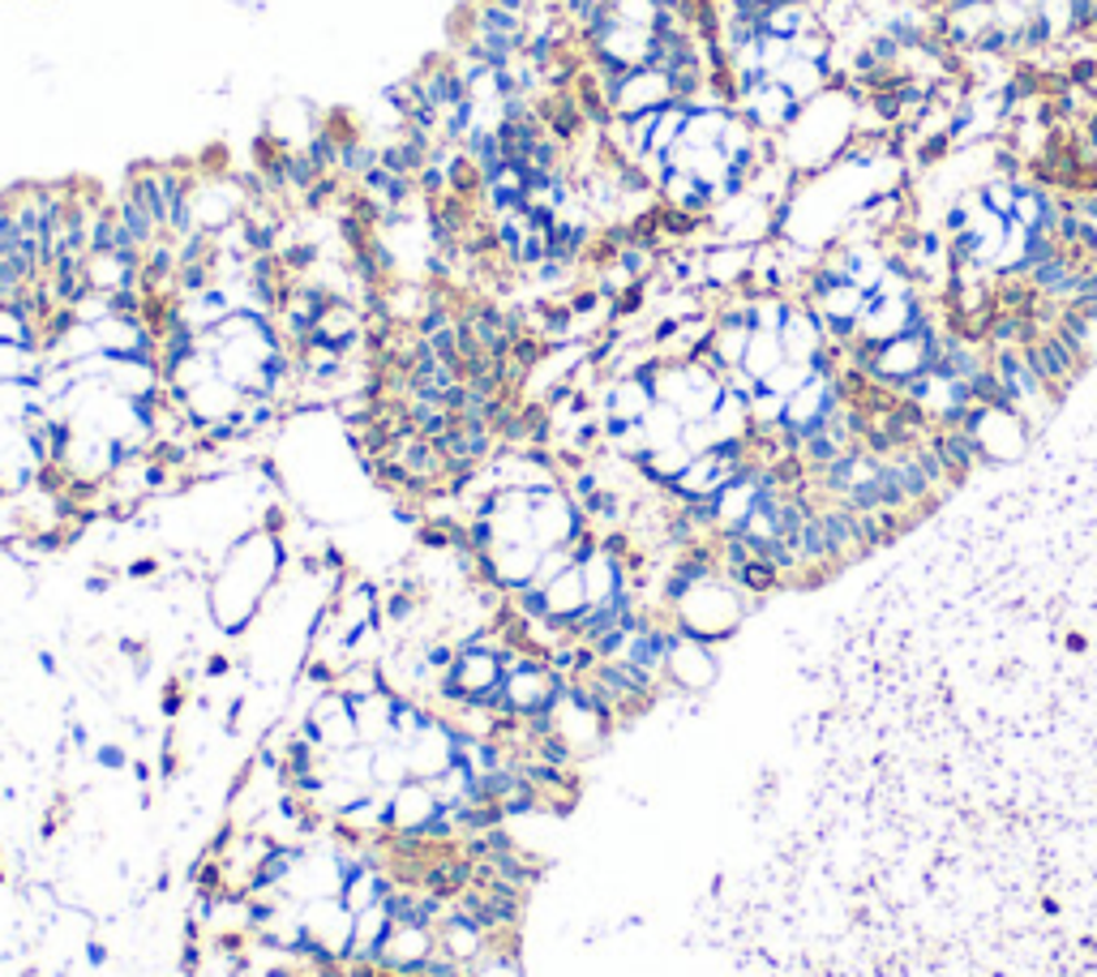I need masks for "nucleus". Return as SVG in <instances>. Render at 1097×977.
<instances>
[{"instance_id": "obj_1", "label": "nucleus", "mask_w": 1097, "mask_h": 977, "mask_svg": "<svg viewBox=\"0 0 1097 977\" xmlns=\"http://www.w3.org/2000/svg\"><path fill=\"white\" fill-rule=\"evenodd\" d=\"M279 562H284V554H279L275 536H266V532L245 536L227 554L224 570H219V579L211 587V605H215V618H219L224 630H245V621L254 618L262 596L275 584Z\"/></svg>"}, {"instance_id": "obj_2", "label": "nucleus", "mask_w": 1097, "mask_h": 977, "mask_svg": "<svg viewBox=\"0 0 1097 977\" xmlns=\"http://www.w3.org/2000/svg\"><path fill=\"white\" fill-rule=\"evenodd\" d=\"M746 609H750V596L746 592H738L725 575H708V579H699L695 587H686L665 614H669V621L678 626L681 635L704 639V644L716 648L720 639H729L742 626Z\"/></svg>"}, {"instance_id": "obj_3", "label": "nucleus", "mask_w": 1097, "mask_h": 977, "mask_svg": "<svg viewBox=\"0 0 1097 977\" xmlns=\"http://www.w3.org/2000/svg\"><path fill=\"white\" fill-rule=\"evenodd\" d=\"M965 429L973 433V442H977L986 463H1016L1029 451L1033 438V424L1016 408H986V403H973V412L965 416Z\"/></svg>"}, {"instance_id": "obj_4", "label": "nucleus", "mask_w": 1097, "mask_h": 977, "mask_svg": "<svg viewBox=\"0 0 1097 977\" xmlns=\"http://www.w3.org/2000/svg\"><path fill=\"white\" fill-rule=\"evenodd\" d=\"M605 95H609L614 116H647V112H665L674 103V86H669V78L660 69L639 65L630 73H622Z\"/></svg>"}, {"instance_id": "obj_5", "label": "nucleus", "mask_w": 1097, "mask_h": 977, "mask_svg": "<svg viewBox=\"0 0 1097 977\" xmlns=\"http://www.w3.org/2000/svg\"><path fill=\"white\" fill-rule=\"evenodd\" d=\"M1021 352H1025V360L1033 364V373L1050 387L1055 399H1064V394L1072 391V382H1076V378L1085 373V364H1089V360L1076 357V352L1067 348L1059 330H1042V335H1037L1033 343H1025Z\"/></svg>"}, {"instance_id": "obj_6", "label": "nucleus", "mask_w": 1097, "mask_h": 977, "mask_svg": "<svg viewBox=\"0 0 1097 977\" xmlns=\"http://www.w3.org/2000/svg\"><path fill=\"white\" fill-rule=\"evenodd\" d=\"M716 651L704 639H690L674 626V644H669V660H665V682L695 695V690H708L716 682Z\"/></svg>"}, {"instance_id": "obj_7", "label": "nucleus", "mask_w": 1097, "mask_h": 977, "mask_svg": "<svg viewBox=\"0 0 1097 977\" xmlns=\"http://www.w3.org/2000/svg\"><path fill=\"white\" fill-rule=\"evenodd\" d=\"M931 446L943 459L952 485H965L977 467H986V459H982V451H977V442H973V433H968L965 424H935L931 429Z\"/></svg>"}, {"instance_id": "obj_8", "label": "nucleus", "mask_w": 1097, "mask_h": 977, "mask_svg": "<svg viewBox=\"0 0 1097 977\" xmlns=\"http://www.w3.org/2000/svg\"><path fill=\"white\" fill-rule=\"evenodd\" d=\"M785 364V348H780V335H768V330H755L750 335V348H746V360H742V369L750 373V378H768L772 369H780Z\"/></svg>"}, {"instance_id": "obj_9", "label": "nucleus", "mask_w": 1097, "mask_h": 977, "mask_svg": "<svg viewBox=\"0 0 1097 977\" xmlns=\"http://www.w3.org/2000/svg\"><path fill=\"white\" fill-rule=\"evenodd\" d=\"M883 31L892 34V39L901 43L904 52H922V43L931 39L926 22H922L917 13H896V18H888V27H883Z\"/></svg>"}, {"instance_id": "obj_10", "label": "nucleus", "mask_w": 1097, "mask_h": 977, "mask_svg": "<svg viewBox=\"0 0 1097 977\" xmlns=\"http://www.w3.org/2000/svg\"><path fill=\"white\" fill-rule=\"evenodd\" d=\"M867 48H871V52H874V61H879V65H883V69H896V65H901V61H904V48H901V43H896V39H892V34H888V31H879V34H874V39H871V43H867Z\"/></svg>"}]
</instances>
